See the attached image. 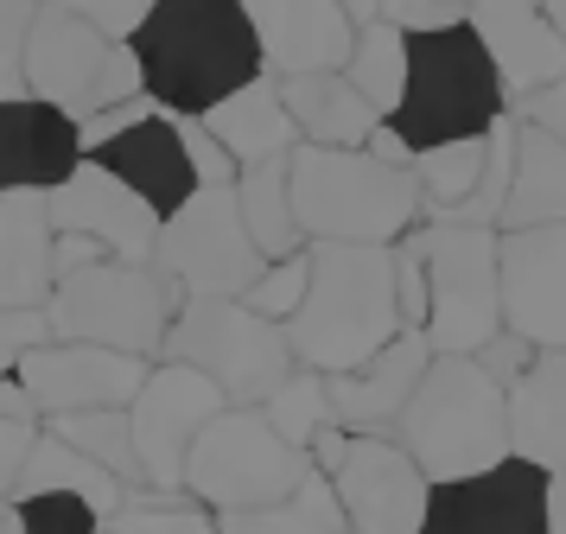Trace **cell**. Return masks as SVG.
Segmentation results:
<instances>
[{
	"label": "cell",
	"instance_id": "cell-1",
	"mask_svg": "<svg viewBox=\"0 0 566 534\" xmlns=\"http://www.w3.org/2000/svg\"><path fill=\"white\" fill-rule=\"evenodd\" d=\"M140 90L172 115H205L210 102L268 71L242 0H154L128 32Z\"/></svg>",
	"mask_w": 566,
	"mask_h": 534
},
{
	"label": "cell",
	"instance_id": "cell-2",
	"mask_svg": "<svg viewBox=\"0 0 566 534\" xmlns=\"http://www.w3.org/2000/svg\"><path fill=\"white\" fill-rule=\"evenodd\" d=\"M312 280L286 318L293 356L312 369H350L401 331L395 305V242H306Z\"/></svg>",
	"mask_w": 566,
	"mask_h": 534
},
{
	"label": "cell",
	"instance_id": "cell-3",
	"mask_svg": "<svg viewBox=\"0 0 566 534\" xmlns=\"http://www.w3.org/2000/svg\"><path fill=\"white\" fill-rule=\"evenodd\" d=\"M286 198L306 242H401L420 223L413 166H388L369 147H318L293 140Z\"/></svg>",
	"mask_w": 566,
	"mask_h": 534
},
{
	"label": "cell",
	"instance_id": "cell-4",
	"mask_svg": "<svg viewBox=\"0 0 566 534\" xmlns=\"http://www.w3.org/2000/svg\"><path fill=\"white\" fill-rule=\"evenodd\" d=\"M395 432L427 478H464L510 452V413L503 381L490 376L471 350H433L420 369L408 407L395 413Z\"/></svg>",
	"mask_w": 566,
	"mask_h": 534
},
{
	"label": "cell",
	"instance_id": "cell-5",
	"mask_svg": "<svg viewBox=\"0 0 566 534\" xmlns=\"http://www.w3.org/2000/svg\"><path fill=\"white\" fill-rule=\"evenodd\" d=\"M496 115H510V96H503V76L490 64L484 39L471 32V20L439 25V32H408V83H401V102L388 108V122L413 153L484 134Z\"/></svg>",
	"mask_w": 566,
	"mask_h": 534
},
{
	"label": "cell",
	"instance_id": "cell-6",
	"mask_svg": "<svg viewBox=\"0 0 566 534\" xmlns=\"http://www.w3.org/2000/svg\"><path fill=\"white\" fill-rule=\"evenodd\" d=\"M179 300V280H166L154 261L96 254V261L57 274L45 312H52L57 337H90V344H115L134 356H159V337L172 325Z\"/></svg>",
	"mask_w": 566,
	"mask_h": 534
},
{
	"label": "cell",
	"instance_id": "cell-7",
	"mask_svg": "<svg viewBox=\"0 0 566 534\" xmlns=\"http://www.w3.org/2000/svg\"><path fill=\"white\" fill-rule=\"evenodd\" d=\"M159 356L198 363L205 376L223 381L230 401H249V407L300 363L286 325L281 318H261L242 293H185L166 337H159Z\"/></svg>",
	"mask_w": 566,
	"mask_h": 534
},
{
	"label": "cell",
	"instance_id": "cell-8",
	"mask_svg": "<svg viewBox=\"0 0 566 534\" xmlns=\"http://www.w3.org/2000/svg\"><path fill=\"white\" fill-rule=\"evenodd\" d=\"M312 464V452H300L293 439L268 427V413L249 401H230L223 413H210L191 452H185V490L210 509V515H230V509H255L274 503L281 490L300 483V471Z\"/></svg>",
	"mask_w": 566,
	"mask_h": 534
},
{
	"label": "cell",
	"instance_id": "cell-9",
	"mask_svg": "<svg viewBox=\"0 0 566 534\" xmlns=\"http://www.w3.org/2000/svg\"><path fill=\"white\" fill-rule=\"evenodd\" d=\"M27 90L57 102L71 122L96 115L103 102H122L140 90V64H134L128 39H108L103 25L77 20L71 7L39 0L27 32Z\"/></svg>",
	"mask_w": 566,
	"mask_h": 534
},
{
	"label": "cell",
	"instance_id": "cell-10",
	"mask_svg": "<svg viewBox=\"0 0 566 534\" xmlns=\"http://www.w3.org/2000/svg\"><path fill=\"white\" fill-rule=\"evenodd\" d=\"M413 235L427 254V337H433V350H478L490 331H503L496 223H427Z\"/></svg>",
	"mask_w": 566,
	"mask_h": 534
},
{
	"label": "cell",
	"instance_id": "cell-11",
	"mask_svg": "<svg viewBox=\"0 0 566 534\" xmlns=\"http://www.w3.org/2000/svg\"><path fill=\"white\" fill-rule=\"evenodd\" d=\"M147 261L166 280H179V293H242L261 274L268 254L242 229L235 185H198L179 210L159 217V235H154Z\"/></svg>",
	"mask_w": 566,
	"mask_h": 534
},
{
	"label": "cell",
	"instance_id": "cell-12",
	"mask_svg": "<svg viewBox=\"0 0 566 534\" xmlns=\"http://www.w3.org/2000/svg\"><path fill=\"white\" fill-rule=\"evenodd\" d=\"M223 407H230L223 381L205 376L198 363H179V356H166L159 369L147 363V381L134 388V401H128L140 483L185 490V452H191L198 427H205L210 413H223Z\"/></svg>",
	"mask_w": 566,
	"mask_h": 534
},
{
	"label": "cell",
	"instance_id": "cell-13",
	"mask_svg": "<svg viewBox=\"0 0 566 534\" xmlns=\"http://www.w3.org/2000/svg\"><path fill=\"white\" fill-rule=\"evenodd\" d=\"M420 534H547V464L503 452L484 471L439 478Z\"/></svg>",
	"mask_w": 566,
	"mask_h": 534
},
{
	"label": "cell",
	"instance_id": "cell-14",
	"mask_svg": "<svg viewBox=\"0 0 566 534\" xmlns=\"http://www.w3.org/2000/svg\"><path fill=\"white\" fill-rule=\"evenodd\" d=\"M20 395H27L32 420L64 413V407H128L134 388L147 381V356L115 350V344H90V337H45L20 356Z\"/></svg>",
	"mask_w": 566,
	"mask_h": 534
},
{
	"label": "cell",
	"instance_id": "cell-15",
	"mask_svg": "<svg viewBox=\"0 0 566 534\" xmlns=\"http://www.w3.org/2000/svg\"><path fill=\"white\" fill-rule=\"evenodd\" d=\"M332 483H337V503H344V528L420 534V522H427V490H433V478L413 464V452L401 439L350 432Z\"/></svg>",
	"mask_w": 566,
	"mask_h": 534
},
{
	"label": "cell",
	"instance_id": "cell-16",
	"mask_svg": "<svg viewBox=\"0 0 566 534\" xmlns=\"http://www.w3.org/2000/svg\"><path fill=\"white\" fill-rule=\"evenodd\" d=\"M503 325L541 350H566V223L496 229Z\"/></svg>",
	"mask_w": 566,
	"mask_h": 534
},
{
	"label": "cell",
	"instance_id": "cell-17",
	"mask_svg": "<svg viewBox=\"0 0 566 534\" xmlns=\"http://www.w3.org/2000/svg\"><path fill=\"white\" fill-rule=\"evenodd\" d=\"M45 210H52V229H77V235H96L108 254L122 261H147L159 235V210L134 185L108 172L96 153H83L71 172L45 191Z\"/></svg>",
	"mask_w": 566,
	"mask_h": 534
},
{
	"label": "cell",
	"instance_id": "cell-18",
	"mask_svg": "<svg viewBox=\"0 0 566 534\" xmlns=\"http://www.w3.org/2000/svg\"><path fill=\"white\" fill-rule=\"evenodd\" d=\"M464 20L484 39L510 102H522L528 90L566 76V32L547 20L541 0H464Z\"/></svg>",
	"mask_w": 566,
	"mask_h": 534
},
{
	"label": "cell",
	"instance_id": "cell-19",
	"mask_svg": "<svg viewBox=\"0 0 566 534\" xmlns=\"http://www.w3.org/2000/svg\"><path fill=\"white\" fill-rule=\"evenodd\" d=\"M433 363V337L420 325H401L395 337H388L382 350H369L363 363H350V369H332V413L344 432H382L395 427V413L408 407L413 381H420V369Z\"/></svg>",
	"mask_w": 566,
	"mask_h": 534
},
{
	"label": "cell",
	"instance_id": "cell-20",
	"mask_svg": "<svg viewBox=\"0 0 566 534\" xmlns=\"http://www.w3.org/2000/svg\"><path fill=\"white\" fill-rule=\"evenodd\" d=\"M242 13L255 25L261 57L274 76L337 71L357 39V20L344 13V0H242Z\"/></svg>",
	"mask_w": 566,
	"mask_h": 534
},
{
	"label": "cell",
	"instance_id": "cell-21",
	"mask_svg": "<svg viewBox=\"0 0 566 534\" xmlns=\"http://www.w3.org/2000/svg\"><path fill=\"white\" fill-rule=\"evenodd\" d=\"M77 159V122L57 102L32 96V90L0 96V191H52Z\"/></svg>",
	"mask_w": 566,
	"mask_h": 534
},
{
	"label": "cell",
	"instance_id": "cell-22",
	"mask_svg": "<svg viewBox=\"0 0 566 534\" xmlns=\"http://www.w3.org/2000/svg\"><path fill=\"white\" fill-rule=\"evenodd\" d=\"M96 159L122 185H134L159 217L179 210L198 191V172H191V153H185V134H179V115L172 108H147L140 122H128L122 134H108L103 147H96Z\"/></svg>",
	"mask_w": 566,
	"mask_h": 534
},
{
	"label": "cell",
	"instance_id": "cell-23",
	"mask_svg": "<svg viewBox=\"0 0 566 534\" xmlns=\"http://www.w3.org/2000/svg\"><path fill=\"white\" fill-rule=\"evenodd\" d=\"M57 229L45 191H0V305H45L57 286Z\"/></svg>",
	"mask_w": 566,
	"mask_h": 534
},
{
	"label": "cell",
	"instance_id": "cell-24",
	"mask_svg": "<svg viewBox=\"0 0 566 534\" xmlns=\"http://www.w3.org/2000/svg\"><path fill=\"white\" fill-rule=\"evenodd\" d=\"M503 413H510V452L560 471L566 464V350H535V363L503 388Z\"/></svg>",
	"mask_w": 566,
	"mask_h": 534
},
{
	"label": "cell",
	"instance_id": "cell-25",
	"mask_svg": "<svg viewBox=\"0 0 566 534\" xmlns=\"http://www.w3.org/2000/svg\"><path fill=\"white\" fill-rule=\"evenodd\" d=\"M198 122L230 147L235 166H261V159H281V153H293V140H300V127H293V115H286L281 102V76L261 71L249 76L242 90H230L223 102H210Z\"/></svg>",
	"mask_w": 566,
	"mask_h": 534
},
{
	"label": "cell",
	"instance_id": "cell-26",
	"mask_svg": "<svg viewBox=\"0 0 566 534\" xmlns=\"http://www.w3.org/2000/svg\"><path fill=\"white\" fill-rule=\"evenodd\" d=\"M281 102L300 140H318V147H363V134L382 122L376 102L363 96L344 71H293L281 76Z\"/></svg>",
	"mask_w": 566,
	"mask_h": 534
},
{
	"label": "cell",
	"instance_id": "cell-27",
	"mask_svg": "<svg viewBox=\"0 0 566 534\" xmlns=\"http://www.w3.org/2000/svg\"><path fill=\"white\" fill-rule=\"evenodd\" d=\"M522 223H566V140L515 115V166L496 229H522Z\"/></svg>",
	"mask_w": 566,
	"mask_h": 534
},
{
	"label": "cell",
	"instance_id": "cell-28",
	"mask_svg": "<svg viewBox=\"0 0 566 534\" xmlns=\"http://www.w3.org/2000/svg\"><path fill=\"white\" fill-rule=\"evenodd\" d=\"M39 483H52V490H77V496H90L96 503V515H115V509L128 503V478L122 471H108L103 458L77 452L71 439H57L52 427L32 432L27 446V464H20V478H13V490H39Z\"/></svg>",
	"mask_w": 566,
	"mask_h": 534
},
{
	"label": "cell",
	"instance_id": "cell-29",
	"mask_svg": "<svg viewBox=\"0 0 566 534\" xmlns=\"http://www.w3.org/2000/svg\"><path fill=\"white\" fill-rule=\"evenodd\" d=\"M235 210H242V229L255 235L261 254H286L306 242V229L293 217V198H286V153L235 172Z\"/></svg>",
	"mask_w": 566,
	"mask_h": 534
},
{
	"label": "cell",
	"instance_id": "cell-30",
	"mask_svg": "<svg viewBox=\"0 0 566 534\" xmlns=\"http://www.w3.org/2000/svg\"><path fill=\"white\" fill-rule=\"evenodd\" d=\"M217 528H325V534H337V528H344V503H337L332 471L306 464L293 490H281L274 503H255V509H230V515H217Z\"/></svg>",
	"mask_w": 566,
	"mask_h": 534
},
{
	"label": "cell",
	"instance_id": "cell-31",
	"mask_svg": "<svg viewBox=\"0 0 566 534\" xmlns=\"http://www.w3.org/2000/svg\"><path fill=\"white\" fill-rule=\"evenodd\" d=\"M337 71L376 102V115H388V108L401 102V83H408V32L395 20H382V13L363 20L357 39H350V57H344Z\"/></svg>",
	"mask_w": 566,
	"mask_h": 534
},
{
	"label": "cell",
	"instance_id": "cell-32",
	"mask_svg": "<svg viewBox=\"0 0 566 534\" xmlns=\"http://www.w3.org/2000/svg\"><path fill=\"white\" fill-rule=\"evenodd\" d=\"M255 407L268 413V427L281 432V439H293L300 452L337 420L332 413V381H325V369H312V363H293Z\"/></svg>",
	"mask_w": 566,
	"mask_h": 534
},
{
	"label": "cell",
	"instance_id": "cell-33",
	"mask_svg": "<svg viewBox=\"0 0 566 534\" xmlns=\"http://www.w3.org/2000/svg\"><path fill=\"white\" fill-rule=\"evenodd\" d=\"M484 147H490V127L484 134L439 140V147L413 153V178H420V203H427V217H446L452 203L471 198V185H478V172H484Z\"/></svg>",
	"mask_w": 566,
	"mask_h": 534
},
{
	"label": "cell",
	"instance_id": "cell-34",
	"mask_svg": "<svg viewBox=\"0 0 566 534\" xmlns=\"http://www.w3.org/2000/svg\"><path fill=\"white\" fill-rule=\"evenodd\" d=\"M45 427L57 439H71L77 452L103 458L108 471H122L128 483H140V458H134V420L128 407H64V413H45Z\"/></svg>",
	"mask_w": 566,
	"mask_h": 534
},
{
	"label": "cell",
	"instance_id": "cell-35",
	"mask_svg": "<svg viewBox=\"0 0 566 534\" xmlns=\"http://www.w3.org/2000/svg\"><path fill=\"white\" fill-rule=\"evenodd\" d=\"M0 528H20V534H96L103 528V515L90 496L77 490H52V483H39V490H7V522Z\"/></svg>",
	"mask_w": 566,
	"mask_h": 534
},
{
	"label": "cell",
	"instance_id": "cell-36",
	"mask_svg": "<svg viewBox=\"0 0 566 534\" xmlns=\"http://www.w3.org/2000/svg\"><path fill=\"white\" fill-rule=\"evenodd\" d=\"M306 280H312V249L300 242V249H286V254H268L261 261V274L242 286V300L255 305L261 318H293L300 312V300H306Z\"/></svg>",
	"mask_w": 566,
	"mask_h": 534
},
{
	"label": "cell",
	"instance_id": "cell-37",
	"mask_svg": "<svg viewBox=\"0 0 566 534\" xmlns=\"http://www.w3.org/2000/svg\"><path fill=\"white\" fill-rule=\"evenodd\" d=\"M39 0H0V96L27 90V32Z\"/></svg>",
	"mask_w": 566,
	"mask_h": 534
},
{
	"label": "cell",
	"instance_id": "cell-38",
	"mask_svg": "<svg viewBox=\"0 0 566 534\" xmlns=\"http://www.w3.org/2000/svg\"><path fill=\"white\" fill-rule=\"evenodd\" d=\"M395 305H401V325L427 331V254H420L413 229L395 242Z\"/></svg>",
	"mask_w": 566,
	"mask_h": 534
},
{
	"label": "cell",
	"instance_id": "cell-39",
	"mask_svg": "<svg viewBox=\"0 0 566 534\" xmlns=\"http://www.w3.org/2000/svg\"><path fill=\"white\" fill-rule=\"evenodd\" d=\"M45 337H52V312L45 305H0V376H13L20 356L32 344H45Z\"/></svg>",
	"mask_w": 566,
	"mask_h": 534
},
{
	"label": "cell",
	"instance_id": "cell-40",
	"mask_svg": "<svg viewBox=\"0 0 566 534\" xmlns=\"http://www.w3.org/2000/svg\"><path fill=\"white\" fill-rule=\"evenodd\" d=\"M179 134H185V153H191V172H198V185H235V172H242V166H235L230 147H223V140L198 122V115H179Z\"/></svg>",
	"mask_w": 566,
	"mask_h": 534
},
{
	"label": "cell",
	"instance_id": "cell-41",
	"mask_svg": "<svg viewBox=\"0 0 566 534\" xmlns=\"http://www.w3.org/2000/svg\"><path fill=\"white\" fill-rule=\"evenodd\" d=\"M535 350H541V344H528L522 331H510V325H503V331H490V337H484V344H478L471 356H478V363H484V369H490L496 381H503V388H510V381L522 376L528 363H535Z\"/></svg>",
	"mask_w": 566,
	"mask_h": 534
},
{
	"label": "cell",
	"instance_id": "cell-42",
	"mask_svg": "<svg viewBox=\"0 0 566 534\" xmlns=\"http://www.w3.org/2000/svg\"><path fill=\"white\" fill-rule=\"evenodd\" d=\"M382 20H395L401 32H439V25L464 20V0H382Z\"/></svg>",
	"mask_w": 566,
	"mask_h": 534
},
{
	"label": "cell",
	"instance_id": "cell-43",
	"mask_svg": "<svg viewBox=\"0 0 566 534\" xmlns=\"http://www.w3.org/2000/svg\"><path fill=\"white\" fill-rule=\"evenodd\" d=\"M57 7H71L77 20L90 25H103L108 39H128L134 25H140V13L154 7V0H57Z\"/></svg>",
	"mask_w": 566,
	"mask_h": 534
},
{
	"label": "cell",
	"instance_id": "cell-44",
	"mask_svg": "<svg viewBox=\"0 0 566 534\" xmlns=\"http://www.w3.org/2000/svg\"><path fill=\"white\" fill-rule=\"evenodd\" d=\"M32 432H39V427H32V413H7V407H0V496L13 490V478H20Z\"/></svg>",
	"mask_w": 566,
	"mask_h": 534
},
{
	"label": "cell",
	"instance_id": "cell-45",
	"mask_svg": "<svg viewBox=\"0 0 566 534\" xmlns=\"http://www.w3.org/2000/svg\"><path fill=\"white\" fill-rule=\"evenodd\" d=\"M515 115H522V122H535V127H547V134H560V140H566V76H554V83L528 90V96L515 102Z\"/></svg>",
	"mask_w": 566,
	"mask_h": 534
},
{
	"label": "cell",
	"instance_id": "cell-46",
	"mask_svg": "<svg viewBox=\"0 0 566 534\" xmlns=\"http://www.w3.org/2000/svg\"><path fill=\"white\" fill-rule=\"evenodd\" d=\"M363 147L376 153V159H388V166H413V147L401 140V134H395V122H388V115L369 127V134H363Z\"/></svg>",
	"mask_w": 566,
	"mask_h": 534
},
{
	"label": "cell",
	"instance_id": "cell-47",
	"mask_svg": "<svg viewBox=\"0 0 566 534\" xmlns=\"http://www.w3.org/2000/svg\"><path fill=\"white\" fill-rule=\"evenodd\" d=\"M547 528L566 534V464L560 471H547Z\"/></svg>",
	"mask_w": 566,
	"mask_h": 534
},
{
	"label": "cell",
	"instance_id": "cell-48",
	"mask_svg": "<svg viewBox=\"0 0 566 534\" xmlns=\"http://www.w3.org/2000/svg\"><path fill=\"white\" fill-rule=\"evenodd\" d=\"M376 7H382V0H344V13H350V20H376Z\"/></svg>",
	"mask_w": 566,
	"mask_h": 534
},
{
	"label": "cell",
	"instance_id": "cell-49",
	"mask_svg": "<svg viewBox=\"0 0 566 534\" xmlns=\"http://www.w3.org/2000/svg\"><path fill=\"white\" fill-rule=\"evenodd\" d=\"M541 7H547V20H554V25L566 32V0H541Z\"/></svg>",
	"mask_w": 566,
	"mask_h": 534
}]
</instances>
